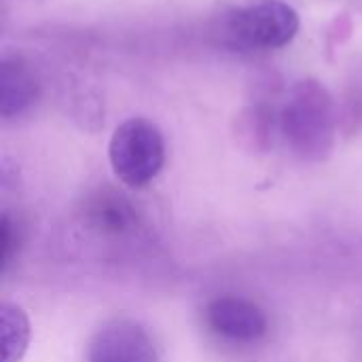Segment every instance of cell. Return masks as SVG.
<instances>
[{
  "label": "cell",
  "instance_id": "obj_2",
  "mask_svg": "<svg viewBox=\"0 0 362 362\" xmlns=\"http://www.w3.org/2000/svg\"><path fill=\"white\" fill-rule=\"evenodd\" d=\"M297 11L282 0H252L231 8L223 23V40L235 49L267 51L288 45L299 32Z\"/></svg>",
  "mask_w": 362,
  "mask_h": 362
},
{
  "label": "cell",
  "instance_id": "obj_7",
  "mask_svg": "<svg viewBox=\"0 0 362 362\" xmlns=\"http://www.w3.org/2000/svg\"><path fill=\"white\" fill-rule=\"evenodd\" d=\"M0 344L2 362H21L30 346V320L15 303L0 305Z\"/></svg>",
  "mask_w": 362,
  "mask_h": 362
},
{
  "label": "cell",
  "instance_id": "obj_1",
  "mask_svg": "<svg viewBox=\"0 0 362 362\" xmlns=\"http://www.w3.org/2000/svg\"><path fill=\"white\" fill-rule=\"evenodd\" d=\"M280 129L299 157L310 161L329 157L335 142V110L327 89L316 81L295 85L282 108Z\"/></svg>",
  "mask_w": 362,
  "mask_h": 362
},
{
  "label": "cell",
  "instance_id": "obj_6",
  "mask_svg": "<svg viewBox=\"0 0 362 362\" xmlns=\"http://www.w3.org/2000/svg\"><path fill=\"white\" fill-rule=\"evenodd\" d=\"M40 85L30 64L15 53H4L0 59V115L15 119L25 115L38 100Z\"/></svg>",
  "mask_w": 362,
  "mask_h": 362
},
{
  "label": "cell",
  "instance_id": "obj_5",
  "mask_svg": "<svg viewBox=\"0 0 362 362\" xmlns=\"http://www.w3.org/2000/svg\"><path fill=\"white\" fill-rule=\"evenodd\" d=\"M206 322L216 335L242 344L257 341L267 333V316L263 310L238 297L214 299L206 308Z\"/></svg>",
  "mask_w": 362,
  "mask_h": 362
},
{
  "label": "cell",
  "instance_id": "obj_3",
  "mask_svg": "<svg viewBox=\"0 0 362 362\" xmlns=\"http://www.w3.org/2000/svg\"><path fill=\"white\" fill-rule=\"evenodd\" d=\"M108 159L115 176L132 187L142 189L157 178L165 163V140L161 129L142 117L123 121L108 144Z\"/></svg>",
  "mask_w": 362,
  "mask_h": 362
},
{
  "label": "cell",
  "instance_id": "obj_4",
  "mask_svg": "<svg viewBox=\"0 0 362 362\" xmlns=\"http://www.w3.org/2000/svg\"><path fill=\"white\" fill-rule=\"evenodd\" d=\"M87 356L89 362H157V350L142 327L121 320L93 337Z\"/></svg>",
  "mask_w": 362,
  "mask_h": 362
}]
</instances>
